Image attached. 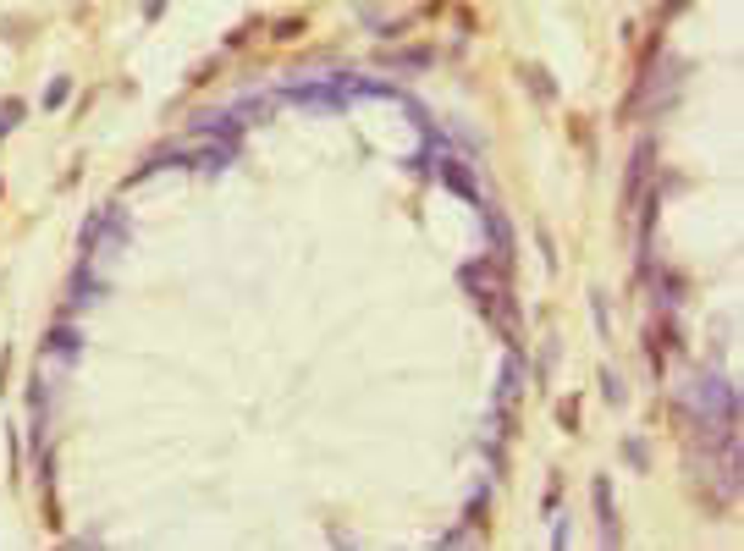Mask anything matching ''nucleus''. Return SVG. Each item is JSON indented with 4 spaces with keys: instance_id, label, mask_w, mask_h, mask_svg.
Instances as JSON below:
<instances>
[{
    "instance_id": "nucleus-5",
    "label": "nucleus",
    "mask_w": 744,
    "mask_h": 551,
    "mask_svg": "<svg viewBox=\"0 0 744 551\" xmlns=\"http://www.w3.org/2000/svg\"><path fill=\"white\" fill-rule=\"evenodd\" d=\"M430 61H435L430 50H403V56H392L386 66H430Z\"/></svg>"
},
{
    "instance_id": "nucleus-11",
    "label": "nucleus",
    "mask_w": 744,
    "mask_h": 551,
    "mask_svg": "<svg viewBox=\"0 0 744 551\" xmlns=\"http://www.w3.org/2000/svg\"><path fill=\"white\" fill-rule=\"evenodd\" d=\"M298 33H304V22L292 17V22H276V39H298Z\"/></svg>"
},
{
    "instance_id": "nucleus-12",
    "label": "nucleus",
    "mask_w": 744,
    "mask_h": 551,
    "mask_svg": "<svg viewBox=\"0 0 744 551\" xmlns=\"http://www.w3.org/2000/svg\"><path fill=\"white\" fill-rule=\"evenodd\" d=\"M596 325H601V337L612 331V315H606V303H601V293H596Z\"/></svg>"
},
{
    "instance_id": "nucleus-8",
    "label": "nucleus",
    "mask_w": 744,
    "mask_h": 551,
    "mask_svg": "<svg viewBox=\"0 0 744 551\" xmlns=\"http://www.w3.org/2000/svg\"><path fill=\"white\" fill-rule=\"evenodd\" d=\"M61 100H66V78H56V83H50V88H44V105H50V110H56V105H61Z\"/></svg>"
},
{
    "instance_id": "nucleus-4",
    "label": "nucleus",
    "mask_w": 744,
    "mask_h": 551,
    "mask_svg": "<svg viewBox=\"0 0 744 551\" xmlns=\"http://www.w3.org/2000/svg\"><path fill=\"white\" fill-rule=\"evenodd\" d=\"M524 83L535 88V100H557V88L546 83V72H540V66H524Z\"/></svg>"
},
{
    "instance_id": "nucleus-2",
    "label": "nucleus",
    "mask_w": 744,
    "mask_h": 551,
    "mask_svg": "<svg viewBox=\"0 0 744 551\" xmlns=\"http://www.w3.org/2000/svg\"><path fill=\"white\" fill-rule=\"evenodd\" d=\"M441 177H447V188L453 193H463V199H480V188H475V177L458 166V160H441Z\"/></svg>"
},
{
    "instance_id": "nucleus-10",
    "label": "nucleus",
    "mask_w": 744,
    "mask_h": 551,
    "mask_svg": "<svg viewBox=\"0 0 744 551\" xmlns=\"http://www.w3.org/2000/svg\"><path fill=\"white\" fill-rule=\"evenodd\" d=\"M562 424H568V430H579V397H568V403H562Z\"/></svg>"
},
{
    "instance_id": "nucleus-6",
    "label": "nucleus",
    "mask_w": 744,
    "mask_h": 551,
    "mask_svg": "<svg viewBox=\"0 0 744 551\" xmlns=\"http://www.w3.org/2000/svg\"><path fill=\"white\" fill-rule=\"evenodd\" d=\"M17 122H22V105H17V100H11V105H6V110H0V138H6V132H11V127H17Z\"/></svg>"
},
{
    "instance_id": "nucleus-9",
    "label": "nucleus",
    "mask_w": 744,
    "mask_h": 551,
    "mask_svg": "<svg viewBox=\"0 0 744 551\" xmlns=\"http://www.w3.org/2000/svg\"><path fill=\"white\" fill-rule=\"evenodd\" d=\"M623 458H629V463H634V468H645V446L634 441V436H629V441H623Z\"/></svg>"
},
{
    "instance_id": "nucleus-1",
    "label": "nucleus",
    "mask_w": 744,
    "mask_h": 551,
    "mask_svg": "<svg viewBox=\"0 0 744 551\" xmlns=\"http://www.w3.org/2000/svg\"><path fill=\"white\" fill-rule=\"evenodd\" d=\"M590 496H596V513H601V540H606V546H623V530H618V508H612V480H606V474H596V486H590Z\"/></svg>"
},
{
    "instance_id": "nucleus-7",
    "label": "nucleus",
    "mask_w": 744,
    "mask_h": 551,
    "mask_svg": "<svg viewBox=\"0 0 744 551\" xmlns=\"http://www.w3.org/2000/svg\"><path fill=\"white\" fill-rule=\"evenodd\" d=\"M601 386H606V403H623V386H618L612 369H601Z\"/></svg>"
},
{
    "instance_id": "nucleus-3",
    "label": "nucleus",
    "mask_w": 744,
    "mask_h": 551,
    "mask_svg": "<svg viewBox=\"0 0 744 551\" xmlns=\"http://www.w3.org/2000/svg\"><path fill=\"white\" fill-rule=\"evenodd\" d=\"M518 392H524V359H518V347H513V359L502 369V397H518Z\"/></svg>"
}]
</instances>
